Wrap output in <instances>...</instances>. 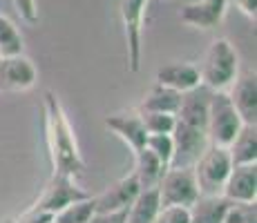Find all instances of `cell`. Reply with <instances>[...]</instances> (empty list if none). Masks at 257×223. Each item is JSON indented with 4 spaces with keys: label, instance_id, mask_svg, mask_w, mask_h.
<instances>
[{
    "label": "cell",
    "instance_id": "obj_18",
    "mask_svg": "<svg viewBox=\"0 0 257 223\" xmlns=\"http://www.w3.org/2000/svg\"><path fill=\"white\" fill-rule=\"evenodd\" d=\"M161 210L159 192L157 187H146L137 194V199L127 205L125 210V223H155L157 214Z\"/></svg>",
    "mask_w": 257,
    "mask_h": 223
},
{
    "label": "cell",
    "instance_id": "obj_2",
    "mask_svg": "<svg viewBox=\"0 0 257 223\" xmlns=\"http://www.w3.org/2000/svg\"><path fill=\"white\" fill-rule=\"evenodd\" d=\"M199 69L201 85L212 92H226L239 74V54L226 38H215L206 49Z\"/></svg>",
    "mask_w": 257,
    "mask_h": 223
},
{
    "label": "cell",
    "instance_id": "obj_10",
    "mask_svg": "<svg viewBox=\"0 0 257 223\" xmlns=\"http://www.w3.org/2000/svg\"><path fill=\"white\" fill-rule=\"evenodd\" d=\"M228 96L239 118L246 125H257V76L255 72L237 74Z\"/></svg>",
    "mask_w": 257,
    "mask_h": 223
},
{
    "label": "cell",
    "instance_id": "obj_3",
    "mask_svg": "<svg viewBox=\"0 0 257 223\" xmlns=\"http://www.w3.org/2000/svg\"><path fill=\"white\" fill-rule=\"evenodd\" d=\"M230 152L228 147L221 145H208L204 150V154L197 158V163L192 165L195 172L197 185H199V194H219L224 190V183L230 174Z\"/></svg>",
    "mask_w": 257,
    "mask_h": 223
},
{
    "label": "cell",
    "instance_id": "obj_12",
    "mask_svg": "<svg viewBox=\"0 0 257 223\" xmlns=\"http://www.w3.org/2000/svg\"><path fill=\"white\" fill-rule=\"evenodd\" d=\"M139 192H141V185L137 181V176L127 174V176L118 178L116 183H112L110 187H105L98 196H94V205H96V212L127 210V205L137 199Z\"/></svg>",
    "mask_w": 257,
    "mask_h": 223
},
{
    "label": "cell",
    "instance_id": "obj_19",
    "mask_svg": "<svg viewBox=\"0 0 257 223\" xmlns=\"http://www.w3.org/2000/svg\"><path fill=\"white\" fill-rule=\"evenodd\" d=\"M166 170L168 167L155 154H152L150 150L141 147L139 152H135V170H132V174L137 176L141 190L159 185V181H161V176H164Z\"/></svg>",
    "mask_w": 257,
    "mask_h": 223
},
{
    "label": "cell",
    "instance_id": "obj_5",
    "mask_svg": "<svg viewBox=\"0 0 257 223\" xmlns=\"http://www.w3.org/2000/svg\"><path fill=\"white\" fill-rule=\"evenodd\" d=\"M157 192H159L161 207H190L199 196V185L192 167H168L157 185Z\"/></svg>",
    "mask_w": 257,
    "mask_h": 223
},
{
    "label": "cell",
    "instance_id": "obj_13",
    "mask_svg": "<svg viewBox=\"0 0 257 223\" xmlns=\"http://www.w3.org/2000/svg\"><path fill=\"white\" fill-rule=\"evenodd\" d=\"M210 96H212V89H208L206 85H197L195 89H190V92H184L181 94L179 110L175 114L177 121L206 130L208 110H210Z\"/></svg>",
    "mask_w": 257,
    "mask_h": 223
},
{
    "label": "cell",
    "instance_id": "obj_7",
    "mask_svg": "<svg viewBox=\"0 0 257 223\" xmlns=\"http://www.w3.org/2000/svg\"><path fill=\"white\" fill-rule=\"evenodd\" d=\"M150 0H121V21L125 29V47H127V67L132 74L141 67V36L146 23V9Z\"/></svg>",
    "mask_w": 257,
    "mask_h": 223
},
{
    "label": "cell",
    "instance_id": "obj_27",
    "mask_svg": "<svg viewBox=\"0 0 257 223\" xmlns=\"http://www.w3.org/2000/svg\"><path fill=\"white\" fill-rule=\"evenodd\" d=\"M155 223H190L188 207H179V205L161 207L159 214H157V219H155Z\"/></svg>",
    "mask_w": 257,
    "mask_h": 223
},
{
    "label": "cell",
    "instance_id": "obj_29",
    "mask_svg": "<svg viewBox=\"0 0 257 223\" xmlns=\"http://www.w3.org/2000/svg\"><path fill=\"white\" fill-rule=\"evenodd\" d=\"M87 223H125V210L118 212H94Z\"/></svg>",
    "mask_w": 257,
    "mask_h": 223
},
{
    "label": "cell",
    "instance_id": "obj_17",
    "mask_svg": "<svg viewBox=\"0 0 257 223\" xmlns=\"http://www.w3.org/2000/svg\"><path fill=\"white\" fill-rule=\"evenodd\" d=\"M230 201L224 194H199L190 207H188V216L190 223H224L226 210H228Z\"/></svg>",
    "mask_w": 257,
    "mask_h": 223
},
{
    "label": "cell",
    "instance_id": "obj_15",
    "mask_svg": "<svg viewBox=\"0 0 257 223\" xmlns=\"http://www.w3.org/2000/svg\"><path fill=\"white\" fill-rule=\"evenodd\" d=\"M105 127L110 132H114L123 143L135 152H139L141 147H146L148 132L146 125L141 121V114H110L105 118Z\"/></svg>",
    "mask_w": 257,
    "mask_h": 223
},
{
    "label": "cell",
    "instance_id": "obj_23",
    "mask_svg": "<svg viewBox=\"0 0 257 223\" xmlns=\"http://www.w3.org/2000/svg\"><path fill=\"white\" fill-rule=\"evenodd\" d=\"M23 54V36L18 27L0 14V58Z\"/></svg>",
    "mask_w": 257,
    "mask_h": 223
},
{
    "label": "cell",
    "instance_id": "obj_20",
    "mask_svg": "<svg viewBox=\"0 0 257 223\" xmlns=\"http://www.w3.org/2000/svg\"><path fill=\"white\" fill-rule=\"evenodd\" d=\"M230 161L233 165H244V163H257V125H241L237 136L228 145Z\"/></svg>",
    "mask_w": 257,
    "mask_h": 223
},
{
    "label": "cell",
    "instance_id": "obj_9",
    "mask_svg": "<svg viewBox=\"0 0 257 223\" xmlns=\"http://www.w3.org/2000/svg\"><path fill=\"white\" fill-rule=\"evenodd\" d=\"M38 81V72L34 63L23 54L0 58V89L7 92H25Z\"/></svg>",
    "mask_w": 257,
    "mask_h": 223
},
{
    "label": "cell",
    "instance_id": "obj_24",
    "mask_svg": "<svg viewBox=\"0 0 257 223\" xmlns=\"http://www.w3.org/2000/svg\"><path fill=\"white\" fill-rule=\"evenodd\" d=\"M139 114L148 134H170L175 130L177 123L175 114H164V112H139Z\"/></svg>",
    "mask_w": 257,
    "mask_h": 223
},
{
    "label": "cell",
    "instance_id": "obj_16",
    "mask_svg": "<svg viewBox=\"0 0 257 223\" xmlns=\"http://www.w3.org/2000/svg\"><path fill=\"white\" fill-rule=\"evenodd\" d=\"M157 83L184 94L201 85V78L199 69L192 63H168V65H161L157 69Z\"/></svg>",
    "mask_w": 257,
    "mask_h": 223
},
{
    "label": "cell",
    "instance_id": "obj_14",
    "mask_svg": "<svg viewBox=\"0 0 257 223\" xmlns=\"http://www.w3.org/2000/svg\"><path fill=\"white\" fill-rule=\"evenodd\" d=\"M221 194L228 201H257V163L233 165Z\"/></svg>",
    "mask_w": 257,
    "mask_h": 223
},
{
    "label": "cell",
    "instance_id": "obj_26",
    "mask_svg": "<svg viewBox=\"0 0 257 223\" xmlns=\"http://www.w3.org/2000/svg\"><path fill=\"white\" fill-rule=\"evenodd\" d=\"M146 150H150L166 167H170V161H172V136L170 134H148Z\"/></svg>",
    "mask_w": 257,
    "mask_h": 223
},
{
    "label": "cell",
    "instance_id": "obj_11",
    "mask_svg": "<svg viewBox=\"0 0 257 223\" xmlns=\"http://www.w3.org/2000/svg\"><path fill=\"white\" fill-rule=\"evenodd\" d=\"M226 7H228V0H199V3H190L186 7H181L179 21L188 25V27L210 32V29H215L217 25L224 21Z\"/></svg>",
    "mask_w": 257,
    "mask_h": 223
},
{
    "label": "cell",
    "instance_id": "obj_1",
    "mask_svg": "<svg viewBox=\"0 0 257 223\" xmlns=\"http://www.w3.org/2000/svg\"><path fill=\"white\" fill-rule=\"evenodd\" d=\"M45 132L54 174L76 178L83 172L85 163H83L74 130L67 121V114L54 92H45Z\"/></svg>",
    "mask_w": 257,
    "mask_h": 223
},
{
    "label": "cell",
    "instance_id": "obj_6",
    "mask_svg": "<svg viewBox=\"0 0 257 223\" xmlns=\"http://www.w3.org/2000/svg\"><path fill=\"white\" fill-rule=\"evenodd\" d=\"M172 136V161L170 167H192L197 158L204 154V150L210 145L208 134L201 127H192L188 123L177 121Z\"/></svg>",
    "mask_w": 257,
    "mask_h": 223
},
{
    "label": "cell",
    "instance_id": "obj_21",
    "mask_svg": "<svg viewBox=\"0 0 257 223\" xmlns=\"http://www.w3.org/2000/svg\"><path fill=\"white\" fill-rule=\"evenodd\" d=\"M181 103V94L175 89L159 85L155 83L152 89L146 94V98L141 101L139 112H164V114H177Z\"/></svg>",
    "mask_w": 257,
    "mask_h": 223
},
{
    "label": "cell",
    "instance_id": "obj_8",
    "mask_svg": "<svg viewBox=\"0 0 257 223\" xmlns=\"http://www.w3.org/2000/svg\"><path fill=\"white\" fill-rule=\"evenodd\" d=\"M85 196H90L85 190H81V187L74 183L72 176H61V174H54L52 181L47 183L45 192L41 194V199L34 203L29 210L32 212H41V214H49L54 216L61 207L70 205V203L78 201V199H85Z\"/></svg>",
    "mask_w": 257,
    "mask_h": 223
},
{
    "label": "cell",
    "instance_id": "obj_25",
    "mask_svg": "<svg viewBox=\"0 0 257 223\" xmlns=\"http://www.w3.org/2000/svg\"><path fill=\"white\" fill-rule=\"evenodd\" d=\"M224 223H257V205L255 201H230L228 210H226Z\"/></svg>",
    "mask_w": 257,
    "mask_h": 223
},
{
    "label": "cell",
    "instance_id": "obj_28",
    "mask_svg": "<svg viewBox=\"0 0 257 223\" xmlns=\"http://www.w3.org/2000/svg\"><path fill=\"white\" fill-rule=\"evenodd\" d=\"M16 9L21 14V18H25L27 23H36L38 21V9H36V0H14Z\"/></svg>",
    "mask_w": 257,
    "mask_h": 223
},
{
    "label": "cell",
    "instance_id": "obj_30",
    "mask_svg": "<svg viewBox=\"0 0 257 223\" xmlns=\"http://www.w3.org/2000/svg\"><path fill=\"white\" fill-rule=\"evenodd\" d=\"M235 5L246 14V16L255 18V7H257V0H235Z\"/></svg>",
    "mask_w": 257,
    "mask_h": 223
},
{
    "label": "cell",
    "instance_id": "obj_4",
    "mask_svg": "<svg viewBox=\"0 0 257 223\" xmlns=\"http://www.w3.org/2000/svg\"><path fill=\"white\" fill-rule=\"evenodd\" d=\"M244 121L230 103L228 92H212L210 96V110H208V123H206V134H208L210 145L228 147L230 141L241 130Z\"/></svg>",
    "mask_w": 257,
    "mask_h": 223
},
{
    "label": "cell",
    "instance_id": "obj_22",
    "mask_svg": "<svg viewBox=\"0 0 257 223\" xmlns=\"http://www.w3.org/2000/svg\"><path fill=\"white\" fill-rule=\"evenodd\" d=\"M96 212L94 205V196H85L70 203V205L61 207L56 214L52 216V223H87L92 219V214Z\"/></svg>",
    "mask_w": 257,
    "mask_h": 223
}]
</instances>
